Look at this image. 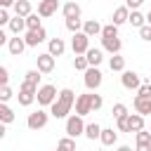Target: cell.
Instances as JSON below:
<instances>
[{"instance_id":"cell-1","label":"cell","mask_w":151,"mask_h":151,"mask_svg":"<svg viewBox=\"0 0 151 151\" xmlns=\"http://www.w3.org/2000/svg\"><path fill=\"white\" fill-rule=\"evenodd\" d=\"M73 104H76V94H73V90L64 87V90H59L57 101L50 106V113H52L54 118H68V113H71Z\"/></svg>"},{"instance_id":"cell-2","label":"cell","mask_w":151,"mask_h":151,"mask_svg":"<svg viewBox=\"0 0 151 151\" xmlns=\"http://www.w3.org/2000/svg\"><path fill=\"white\" fill-rule=\"evenodd\" d=\"M57 97H59V92H57L54 85H40L38 87V94H35V99H38L40 106H52L57 101Z\"/></svg>"},{"instance_id":"cell-3","label":"cell","mask_w":151,"mask_h":151,"mask_svg":"<svg viewBox=\"0 0 151 151\" xmlns=\"http://www.w3.org/2000/svg\"><path fill=\"white\" fill-rule=\"evenodd\" d=\"M35 94H38V87H33L31 83H21L19 85V94H17V99H19V104L21 106H31L33 101H35Z\"/></svg>"},{"instance_id":"cell-4","label":"cell","mask_w":151,"mask_h":151,"mask_svg":"<svg viewBox=\"0 0 151 151\" xmlns=\"http://www.w3.org/2000/svg\"><path fill=\"white\" fill-rule=\"evenodd\" d=\"M80 134H85V123H83V116H68L66 118V137H80Z\"/></svg>"},{"instance_id":"cell-5","label":"cell","mask_w":151,"mask_h":151,"mask_svg":"<svg viewBox=\"0 0 151 151\" xmlns=\"http://www.w3.org/2000/svg\"><path fill=\"white\" fill-rule=\"evenodd\" d=\"M47 120H50V113H47V111H42V109H38V111L28 113L26 125H28V130H42V127L47 125Z\"/></svg>"},{"instance_id":"cell-6","label":"cell","mask_w":151,"mask_h":151,"mask_svg":"<svg viewBox=\"0 0 151 151\" xmlns=\"http://www.w3.org/2000/svg\"><path fill=\"white\" fill-rule=\"evenodd\" d=\"M83 80H85V87H87V90H97V87L101 85V80H104V73H101L97 66H90V68L85 71V78H83Z\"/></svg>"},{"instance_id":"cell-7","label":"cell","mask_w":151,"mask_h":151,"mask_svg":"<svg viewBox=\"0 0 151 151\" xmlns=\"http://www.w3.org/2000/svg\"><path fill=\"white\" fill-rule=\"evenodd\" d=\"M71 50H73V54L78 57V54H85L87 50H90V38L80 31V33H73V40H71Z\"/></svg>"},{"instance_id":"cell-8","label":"cell","mask_w":151,"mask_h":151,"mask_svg":"<svg viewBox=\"0 0 151 151\" xmlns=\"http://www.w3.org/2000/svg\"><path fill=\"white\" fill-rule=\"evenodd\" d=\"M47 40V31L40 26V28H35V31H26V35H24V42H26V47H35V45H40V42H45Z\"/></svg>"},{"instance_id":"cell-9","label":"cell","mask_w":151,"mask_h":151,"mask_svg":"<svg viewBox=\"0 0 151 151\" xmlns=\"http://www.w3.org/2000/svg\"><path fill=\"white\" fill-rule=\"evenodd\" d=\"M92 113V94H78L76 97V116Z\"/></svg>"},{"instance_id":"cell-10","label":"cell","mask_w":151,"mask_h":151,"mask_svg":"<svg viewBox=\"0 0 151 151\" xmlns=\"http://www.w3.org/2000/svg\"><path fill=\"white\" fill-rule=\"evenodd\" d=\"M35 61H38V71H40V73H52V71H54V57H52L50 52L38 54Z\"/></svg>"},{"instance_id":"cell-11","label":"cell","mask_w":151,"mask_h":151,"mask_svg":"<svg viewBox=\"0 0 151 151\" xmlns=\"http://www.w3.org/2000/svg\"><path fill=\"white\" fill-rule=\"evenodd\" d=\"M120 83H123V87L125 90H139V73H134V71H123V76H120Z\"/></svg>"},{"instance_id":"cell-12","label":"cell","mask_w":151,"mask_h":151,"mask_svg":"<svg viewBox=\"0 0 151 151\" xmlns=\"http://www.w3.org/2000/svg\"><path fill=\"white\" fill-rule=\"evenodd\" d=\"M57 9H59V0H40V2H38V14L45 17V19L52 17Z\"/></svg>"},{"instance_id":"cell-13","label":"cell","mask_w":151,"mask_h":151,"mask_svg":"<svg viewBox=\"0 0 151 151\" xmlns=\"http://www.w3.org/2000/svg\"><path fill=\"white\" fill-rule=\"evenodd\" d=\"M7 50H9V54H12V57H21V54H24V50H26V42H24V38H19V35L9 38V42H7Z\"/></svg>"},{"instance_id":"cell-14","label":"cell","mask_w":151,"mask_h":151,"mask_svg":"<svg viewBox=\"0 0 151 151\" xmlns=\"http://www.w3.org/2000/svg\"><path fill=\"white\" fill-rule=\"evenodd\" d=\"M47 52H50L52 57H61V54L66 52V42H64L61 38H50V42H47Z\"/></svg>"},{"instance_id":"cell-15","label":"cell","mask_w":151,"mask_h":151,"mask_svg":"<svg viewBox=\"0 0 151 151\" xmlns=\"http://www.w3.org/2000/svg\"><path fill=\"white\" fill-rule=\"evenodd\" d=\"M61 14H64V19H80L83 9H80L78 2H66V5L61 7Z\"/></svg>"},{"instance_id":"cell-16","label":"cell","mask_w":151,"mask_h":151,"mask_svg":"<svg viewBox=\"0 0 151 151\" xmlns=\"http://www.w3.org/2000/svg\"><path fill=\"white\" fill-rule=\"evenodd\" d=\"M83 33H85L87 38H92V35H101V24H99L97 19L83 21Z\"/></svg>"},{"instance_id":"cell-17","label":"cell","mask_w":151,"mask_h":151,"mask_svg":"<svg viewBox=\"0 0 151 151\" xmlns=\"http://www.w3.org/2000/svg\"><path fill=\"white\" fill-rule=\"evenodd\" d=\"M101 45H104V50L111 52V54H120V47H123L120 38H101Z\"/></svg>"},{"instance_id":"cell-18","label":"cell","mask_w":151,"mask_h":151,"mask_svg":"<svg viewBox=\"0 0 151 151\" xmlns=\"http://www.w3.org/2000/svg\"><path fill=\"white\" fill-rule=\"evenodd\" d=\"M127 130H130V132H139V130H144V116H139V113H130V116H127Z\"/></svg>"},{"instance_id":"cell-19","label":"cell","mask_w":151,"mask_h":151,"mask_svg":"<svg viewBox=\"0 0 151 151\" xmlns=\"http://www.w3.org/2000/svg\"><path fill=\"white\" fill-rule=\"evenodd\" d=\"M99 139H101V144H104V146H113V144H116V139H118V132H116L113 127H101Z\"/></svg>"},{"instance_id":"cell-20","label":"cell","mask_w":151,"mask_h":151,"mask_svg":"<svg viewBox=\"0 0 151 151\" xmlns=\"http://www.w3.org/2000/svg\"><path fill=\"white\" fill-rule=\"evenodd\" d=\"M134 111L139 116H149L151 113V99H144V97H134Z\"/></svg>"},{"instance_id":"cell-21","label":"cell","mask_w":151,"mask_h":151,"mask_svg":"<svg viewBox=\"0 0 151 151\" xmlns=\"http://www.w3.org/2000/svg\"><path fill=\"white\" fill-rule=\"evenodd\" d=\"M85 59H87V64H90V66H99V64H101V59H104V52H101V50H97V47H90V50L85 52Z\"/></svg>"},{"instance_id":"cell-22","label":"cell","mask_w":151,"mask_h":151,"mask_svg":"<svg viewBox=\"0 0 151 151\" xmlns=\"http://www.w3.org/2000/svg\"><path fill=\"white\" fill-rule=\"evenodd\" d=\"M28 14H31V2L28 0H17L14 2V17H24L26 19Z\"/></svg>"},{"instance_id":"cell-23","label":"cell","mask_w":151,"mask_h":151,"mask_svg":"<svg viewBox=\"0 0 151 151\" xmlns=\"http://www.w3.org/2000/svg\"><path fill=\"white\" fill-rule=\"evenodd\" d=\"M127 17H130V9L123 5V7H116V12H113V19H111V24H116V26H120V24H125L127 21Z\"/></svg>"},{"instance_id":"cell-24","label":"cell","mask_w":151,"mask_h":151,"mask_svg":"<svg viewBox=\"0 0 151 151\" xmlns=\"http://www.w3.org/2000/svg\"><path fill=\"white\" fill-rule=\"evenodd\" d=\"M7 26H9V31H12L14 35H19L21 31H26V19H24V17H12Z\"/></svg>"},{"instance_id":"cell-25","label":"cell","mask_w":151,"mask_h":151,"mask_svg":"<svg viewBox=\"0 0 151 151\" xmlns=\"http://www.w3.org/2000/svg\"><path fill=\"white\" fill-rule=\"evenodd\" d=\"M0 123H5V125L14 123V111L7 104H2V101H0Z\"/></svg>"},{"instance_id":"cell-26","label":"cell","mask_w":151,"mask_h":151,"mask_svg":"<svg viewBox=\"0 0 151 151\" xmlns=\"http://www.w3.org/2000/svg\"><path fill=\"white\" fill-rule=\"evenodd\" d=\"M127 21L134 26V28H142L144 24H146V17L139 12V9H134V12H130V17H127Z\"/></svg>"},{"instance_id":"cell-27","label":"cell","mask_w":151,"mask_h":151,"mask_svg":"<svg viewBox=\"0 0 151 151\" xmlns=\"http://www.w3.org/2000/svg\"><path fill=\"white\" fill-rule=\"evenodd\" d=\"M99 134H101V125H97V123H87L85 125V137L87 139H99Z\"/></svg>"},{"instance_id":"cell-28","label":"cell","mask_w":151,"mask_h":151,"mask_svg":"<svg viewBox=\"0 0 151 151\" xmlns=\"http://www.w3.org/2000/svg\"><path fill=\"white\" fill-rule=\"evenodd\" d=\"M109 66H111V71H125V57H120V54H113L111 59H109Z\"/></svg>"},{"instance_id":"cell-29","label":"cell","mask_w":151,"mask_h":151,"mask_svg":"<svg viewBox=\"0 0 151 151\" xmlns=\"http://www.w3.org/2000/svg\"><path fill=\"white\" fill-rule=\"evenodd\" d=\"M59 151H76V139L73 137H61L59 144H57Z\"/></svg>"},{"instance_id":"cell-30","label":"cell","mask_w":151,"mask_h":151,"mask_svg":"<svg viewBox=\"0 0 151 151\" xmlns=\"http://www.w3.org/2000/svg\"><path fill=\"white\" fill-rule=\"evenodd\" d=\"M35 28H40V14H28L26 17V31H35Z\"/></svg>"},{"instance_id":"cell-31","label":"cell","mask_w":151,"mask_h":151,"mask_svg":"<svg viewBox=\"0 0 151 151\" xmlns=\"http://www.w3.org/2000/svg\"><path fill=\"white\" fill-rule=\"evenodd\" d=\"M26 83H31L33 87H40V71H38V68L26 71Z\"/></svg>"},{"instance_id":"cell-32","label":"cell","mask_w":151,"mask_h":151,"mask_svg":"<svg viewBox=\"0 0 151 151\" xmlns=\"http://www.w3.org/2000/svg\"><path fill=\"white\" fill-rule=\"evenodd\" d=\"M101 38H118V26H116V24L101 26Z\"/></svg>"},{"instance_id":"cell-33","label":"cell","mask_w":151,"mask_h":151,"mask_svg":"<svg viewBox=\"0 0 151 151\" xmlns=\"http://www.w3.org/2000/svg\"><path fill=\"white\" fill-rule=\"evenodd\" d=\"M73 68H76V71H83V73H85V71L90 68V64H87L85 54H78V57L73 59Z\"/></svg>"},{"instance_id":"cell-34","label":"cell","mask_w":151,"mask_h":151,"mask_svg":"<svg viewBox=\"0 0 151 151\" xmlns=\"http://www.w3.org/2000/svg\"><path fill=\"white\" fill-rule=\"evenodd\" d=\"M111 113H113V118H116V120H118V118H125V116H130V113H127V106H125V104H113Z\"/></svg>"},{"instance_id":"cell-35","label":"cell","mask_w":151,"mask_h":151,"mask_svg":"<svg viewBox=\"0 0 151 151\" xmlns=\"http://www.w3.org/2000/svg\"><path fill=\"white\" fill-rule=\"evenodd\" d=\"M66 28H68L71 33H80V31H83V21H80V19H66Z\"/></svg>"},{"instance_id":"cell-36","label":"cell","mask_w":151,"mask_h":151,"mask_svg":"<svg viewBox=\"0 0 151 151\" xmlns=\"http://www.w3.org/2000/svg\"><path fill=\"white\" fill-rule=\"evenodd\" d=\"M12 97H14L12 87H9V85H0V101H2V104H7Z\"/></svg>"},{"instance_id":"cell-37","label":"cell","mask_w":151,"mask_h":151,"mask_svg":"<svg viewBox=\"0 0 151 151\" xmlns=\"http://www.w3.org/2000/svg\"><path fill=\"white\" fill-rule=\"evenodd\" d=\"M134 134H137V144H151V132L149 130H139Z\"/></svg>"},{"instance_id":"cell-38","label":"cell","mask_w":151,"mask_h":151,"mask_svg":"<svg viewBox=\"0 0 151 151\" xmlns=\"http://www.w3.org/2000/svg\"><path fill=\"white\" fill-rule=\"evenodd\" d=\"M137 97H144V99H151V85H149V83H144V85H139V90H137Z\"/></svg>"},{"instance_id":"cell-39","label":"cell","mask_w":151,"mask_h":151,"mask_svg":"<svg viewBox=\"0 0 151 151\" xmlns=\"http://www.w3.org/2000/svg\"><path fill=\"white\" fill-rule=\"evenodd\" d=\"M139 38H142V40H151V26H149V24H144V26L139 28Z\"/></svg>"},{"instance_id":"cell-40","label":"cell","mask_w":151,"mask_h":151,"mask_svg":"<svg viewBox=\"0 0 151 151\" xmlns=\"http://www.w3.org/2000/svg\"><path fill=\"white\" fill-rule=\"evenodd\" d=\"M101 104H104L101 94H92V111H99V109H101Z\"/></svg>"},{"instance_id":"cell-41","label":"cell","mask_w":151,"mask_h":151,"mask_svg":"<svg viewBox=\"0 0 151 151\" xmlns=\"http://www.w3.org/2000/svg\"><path fill=\"white\" fill-rule=\"evenodd\" d=\"M142 2H144V0H125V7H127L130 12H134V9L142 7Z\"/></svg>"},{"instance_id":"cell-42","label":"cell","mask_w":151,"mask_h":151,"mask_svg":"<svg viewBox=\"0 0 151 151\" xmlns=\"http://www.w3.org/2000/svg\"><path fill=\"white\" fill-rule=\"evenodd\" d=\"M9 83V71L5 66H0V85H7Z\"/></svg>"},{"instance_id":"cell-43","label":"cell","mask_w":151,"mask_h":151,"mask_svg":"<svg viewBox=\"0 0 151 151\" xmlns=\"http://www.w3.org/2000/svg\"><path fill=\"white\" fill-rule=\"evenodd\" d=\"M9 19H12V17H9V12H7V9H0V26H7V24H9Z\"/></svg>"},{"instance_id":"cell-44","label":"cell","mask_w":151,"mask_h":151,"mask_svg":"<svg viewBox=\"0 0 151 151\" xmlns=\"http://www.w3.org/2000/svg\"><path fill=\"white\" fill-rule=\"evenodd\" d=\"M116 123H118V130H120V132H130V130H127V116H125V118H118Z\"/></svg>"},{"instance_id":"cell-45","label":"cell","mask_w":151,"mask_h":151,"mask_svg":"<svg viewBox=\"0 0 151 151\" xmlns=\"http://www.w3.org/2000/svg\"><path fill=\"white\" fill-rule=\"evenodd\" d=\"M17 0H0V9H7V7H14Z\"/></svg>"},{"instance_id":"cell-46","label":"cell","mask_w":151,"mask_h":151,"mask_svg":"<svg viewBox=\"0 0 151 151\" xmlns=\"http://www.w3.org/2000/svg\"><path fill=\"white\" fill-rule=\"evenodd\" d=\"M5 42H9V38H7V33H5V31H2V26H0V47H2Z\"/></svg>"},{"instance_id":"cell-47","label":"cell","mask_w":151,"mask_h":151,"mask_svg":"<svg viewBox=\"0 0 151 151\" xmlns=\"http://www.w3.org/2000/svg\"><path fill=\"white\" fill-rule=\"evenodd\" d=\"M134 151H151V144H137Z\"/></svg>"},{"instance_id":"cell-48","label":"cell","mask_w":151,"mask_h":151,"mask_svg":"<svg viewBox=\"0 0 151 151\" xmlns=\"http://www.w3.org/2000/svg\"><path fill=\"white\" fill-rule=\"evenodd\" d=\"M5 134H7V125H5V123H0V139H2Z\"/></svg>"},{"instance_id":"cell-49","label":"cell","mask_w":151,"mask_h":151,"mask_svg":"<svg viewBox=\"0 0 151 151\" xmlns=\"http://www.w3.org/2000/svg\"><path fill=\"white\" fill-rule=\"evenodd\" d=\"M116 151H132V149H130V146H127V144H120V146H118V149H116Z\"/></svg>"},{"instance_id":"cell-50","label":"cell","mask_w":151,"mask_h":151,"mask_svg":"<svg viewBox=\"0 0 151 151\" xmlns=\"http://www.w3.org/2000/svg\"><path fill=\"white\" fill-rule=\"evenodd\" d=\"M146 24H149V26H151V12H149V14H146Z\"/></svg>"},{"instance_id":"cell-51","label":"cell","mask_w":151,"mask_h":151,"mask_svg":"<svg viewBox=\"0 0 151 151\" xmlns=\"http://www.w3.org/2000/svg\"><path fill=\"white\" fill-rule=\"evenodd\" d=\"M99 151H104V149H99Z\"/></svg>"},{"instance_id":"cell-52","label":"cell","mask_w":151,"mask_h":151,"mask_svg":"<svg viewBox=\"0 0 151 151\" xmlns=\"http://www.w3.org/2000/svg\"><path fill=\"white\" fill-rule=\"evenodd\" d=\"M149 85H151V83H149Z\"/></svg>"},{"instance_id":"cell-53","label":"cell","mask_w":151,"mask_h":151,"mask_svg":"<svg viewBox=\"0 0 151 151\" xmlns=\"http://www.w3.org/2000/svg\"><path fill=\"white\" fill-rule=\"evenodd\" d=\"M57 151H59V149H57Z\"/></svg>"},{"instance_id":"cell-54","label":"cell","mask_w":151,"mask_h":151,"mask_svg":"<svg viewBox=\"0 0 151 151\" xmlns=\"http://www.w3.org/2000/svg\"><path fill=\"white\" fill-rule=\"evenodd\" d=\"M149 132H151V130H149Z\"/></svg>"}]
</instances>
